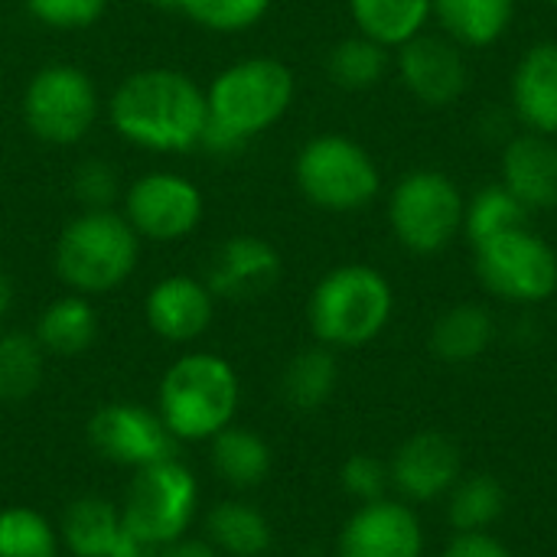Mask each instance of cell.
<instances>
[{
  "label": "cell",
  "mask_w": 557,
  "mask_h": 557,
  "mask_svg": "<svg viewBox=\"0 0 557 557\" xmlns=\"http://www.w3.org/2000/svg\"><path fill=\"white\" fill-rule=\"evenodd\" d=\"M108 121L121 140L153 153L196 150L209 121L206 91L180 69L131 72L108 101Z\"/></svg>",
  "instance_id": "6da1fadb"
},
{
  "label": "cell",
  "mask_w": 557,
  "mask_h": 557,
  "mask_svg": "<svg viewBox=\"0 0 557 557\" xmlns=\"http://www.w3.org/2000/svg\"><path fill=\"white\" fill-rule=\"evenodd\" d=\"M294 95L297 78L281 59L251 55L225 65L206 91L209 121L199 147L219 157L242 150L290 111Z\"/></svg>",
  "instance_id": "7a4b0ae2"
},
{
  "label": "cell",
  "mask_w": 557,
  "mask_h": 557,
  "mask_svg": "<svg viewBox=\"0 0 557 557\" xmlns=\"http://www.w3.org/2000/svg\"><path fill=\"white\" fill-rule=\"evenodd\" d=\"M242 382L228 359L215 352H186L170 362L157 388V414L176 444H209L235 424Z\"/></svg>",
  "instance_id": "3957f363"
},
{
  "label": "cell",
  "mask_w": 557,
  "mask_h": 557,
  "mask_svg": "<svg viewBox=\"0 0 557 557\" xmlns=\"http://www.w3.org/2000/svg\"><path fill=\"white\" fill-rule=\"evenodd\" d=\"M55 274L82 297L117 290L137 268L140 235L131 228L124 212L82 209L55 238Z\"/></svg>",
  "instance_id": "277c9868"
},
{
  "label": "cell",
  "mask_w": 557,
  "mask_h": 557,
  "mask_svg": "<svg viewBox=\"0 0 557 557\" xmlns=\"http://www.w3.org/2000/svg\"><path fill=\"white\" fill-rule=\"evenodd\" d=\"M395 310L392 284L369 264H339L310 294L307 320L320 346L359 349L382 336Z\"/></svg>",
  "instance_id": "5b68a950"
},
{
  "label": "cell",
  "mask_w": 557,
  "mask_h": 557,
  "mask_svg": "<svg viewBox=\"0 0 557 557\" xmlns=\"http://www.w3.org/2000/svg\"><path fill=\"white\" fill-rule=\"evenodd\" d=\"M294 180L304 199L323 212H359L382 189V173L372 153L343 134L307 140L294 160Z\"/></svg>",
  "instance_id": "8992f818"
},
{
  "label": "cell",
  "mask_w": 557,
  "mask_h": 557,
  "mask_svg": "<svg viewBox=\"0 0 557 557\" xmlns=\"http://www.w3.org/2000/svg\"><path fill=\"white\" fill-rule=\"evenodd\" d=\"M463 193L441 170L405 173L388 196V225L411 255L444 251L463 228Z\"/></svg>",
  "instance_id": "52a82bcc"
},
{
  "label": "cell",
  "mask_w": 557,
  "mask_h": 557,
  "mask_svg": "<svg viewBox=\"0 0 557 557\" xmlns=\"http://www.w3.org/2000/svg\"><path fill=\"white\" fill-rule=\"evenodd\" d=\"M98 88L91 75L69 62H52L33 72L23 88V124L52 147H72L88 137L98 121Z\"/></svg>",
  "instance_id": "ba28073f"
},
{
  "label": "cell",
  "mask_w": 557,
  "mask_h": 557,
  "mask_svg": "<svg viewBox=\"0 0 557 557\" xmlns=\"http://www.w3.org/2000/svg\"><path fill=\"white\" fill-rule=\"evenodd\" d=\"M196 509H199V480L186 463L173 457L134 470V480L121 503V519L137 539H144L153 548H163L189 535Z\"/></svg>",
  "instance_id": "9c48e42d"
},
{
  "label": "cell",
  "mask_w": 557,
  "mask_h": 557,
  "mask_svg": "<svg viewBox=\"0 0 557 557\" xmlns=\"http://www.w3.org/2000/svg\"><path fill=\"white\" fill-rule=\"evenodd\" d=\"M476 251L480 284L509 304H542L557 290V251L529 225L503 232Z\"/></svg>",
  "instance_id": "30bf717a"
},
{
  "label": "cell",
  "mask_w": 557,
  "mask_h": 557,
  "mask_svg": "<svg viewBox=\"0 0 557 557\" xmlns=\"http://www.w3.org/2000/svg\"><path fill=\"white\" fill-rule=\"evenodd\" d=\"M206 212L202 189L173 170H150L137 176L124 193V219L131 228L157 245L189 238Z\"/></svg>",
  "instance_id": "8fae6325"
},
{
  "label": "cell",
  "mask_w": 557,
  "mask_h": 557,
  "mask_svg": "<svg viewBox=\"0 0 557 557\" xmlns=\"http://www.w3.org/2000/svg\"><path fill=\"white\" fill-rule=\"evenodd\" d=\"M88 447L124 470H144L176 457V437L166 431L157 408L137 401H108L101 405L85 428Z\"/></svg>",
  "instance_id": "7c38bea8"
},
{
  "label": "cell",
  "mask_w": 557,
  "mask_h": 557,
  "mask_svg": "<svg viewBox=\"0 0 557 557\" xmlns=\"http://www.w3.org/2000/svg\"><path fill=\"white\" fill-rule=\"evenodd\" d=\"M336 557H424V529L408 503L375 499L359 506L336 542Z\"/></svg>",
  "instance_id": "4fadbf2b"
},
{
  "label": "cell",
  "mask_w": 557,
  "mask_h": 557,
  "mask_svg": "<svg viewBox=\"0 0 557 557\" xmlns=\"http://www.w3.org/2000/svg\"><path fill=\"white\" fill-rule=\"evenodd\" d=\"M281 274V251L268 238L232 235L212 251L202 281L215 300H258L277 287Z\"/></svg>",
  "instance_id": "5bb4252c"
},
{
  "label": "cell",
  "mask_w": 557,
  "mask_h": 557,
  "mask_svg": "<svg viewBox=\"0 0 557 557\" xmlns=\"http://www.w3.org/2000/svg\"><path fill=\"white\" fill-rule=\"evenodd\" d=\"M398 75L405 88L431 108H447L454 104L467 85H470V69L460 52V46L450 36H428L418 33L405 46H398Z\"/></svg>",
  "instance_id": "9a60e30c"
},
{
  "label": "cell",
  "mask_w": 557,
  "mask_h": 557,
  "mask_svg": "<svg viewBox=\"0 0 557 557\" xmlns=\"http://www.w3.org/2000/svg\"><path fill=\"white\" fill-rule=\"evenodd\" d=\"M388 476L405 503H434L463 476L460 447L441 431H421L395 450Z\"/></svg>",
  "instance_id": "2e32d148"
},
{
  "label": "cell",
  "mask_w": 557,
  "mask_h": 557,
  "mask_svg": "<svg viewBox=\"0 0 557 557\" xmlns=\"http://www.w3.org/2000/svg\"><path fill=\"white\" fill-rule=\"evenodd\" d=\"M144 320L166 343H196L215 320V297L202 277L170 274L147 290Z\"/></svg>",
  "instance_id": "e0dca14e"
},
{
  "label": "cell",
  "mask_w": 557,
  "mask_h": 557,
  "mask_svg": "<svg viewBox=\"0 0 557 557\" xmlns=\"http://www.w3.org/2000/svg\"><path fill=\"white\" fill-rule=\"evenodd\" d=\"M503 186L529 209H557V144L555 137L525 131L503 150Z\"/></svg>",
  "instance_id": "ac0fdd59"
},
{
  "label": "cell",
  "mask_w": 557,
  "mask_h": 557,
  "mask_svg": "<svg viewBox=\"0 0 557 557\" xmlns=\"http://www.w3.org/2000/svg\"><path fill=\"white\" fill-rule=\"evenodd\" d=\"M512 108L525 131L557 137V42H535L512 72Z\"/></svg>",
  "instance_id": "d6986e66"
},
{
  "label": "cell",
  "mask_w": 557,
  "mask_h": 557,
  "mask_svg": "<svg viewBox=\"0 0 557 557\" xmlns=\"http://www.w3.org/2000/svg\"><path fill=\"white\" fill-rule=\"evenodd\" d=\"M206 542L219 557H264L274 545L268 516L245 499H222L206 512Z\"/></svg>",
  "instance_id": "ffe728a7"
},
{
  "label": "cell",
  "mask_w": 557,
  "mask_h": 557,
  "mask_svg": "<svg viewBox=\"0 0 557 557\" xmlns=\"http://www.w3.org/2000/svg\"><path fill=\"white\" fill-rule=\"evenodd\" d=\"M124 532L121 506L101 496H78L65 506L59 539L72 557H111Z\"/></svg>",
  "instance_id": "44dd1931"
},
{
  "label": "cell",
  "mask_w": 557,
  "mask_h": 557,
  "mask_svg": "<svg viewBox=\"0 0 557 557\" xmlns=\"http://www.w3.org/2000/svg\"><path fill=\"white\" fill-rule=\"evenodd\" d=\"M209 450H212L215 476L238 493L261 486L271 473V463H274L268 441L258 431L242 428V424H228L225 431H219L209 441Z\"/></svg>",
  "instance_id": "7402d4cb"
},
{
  "label": "cell",
  "mask_w": 557,
  "mask_h": 557,
  "mask_svg": "<svg viewBox=\"0 0 557 557\" xmlns=\"http://www.w3.org/2000/svg\"><path fill=\"white\" fill-rule=\"evenodd\" d=\"M33 336L39 339L46 356H59V359L82 356L98 339V313L88 304V297L65 294L39 313Z\"/></svg>",
  "instance_id": "603a6c76"
},
{
  "label": "cell",
  "mask_w": 557,
  "mask_h": 557,
  "mask_svg": "<svg viewBox=\"0 0 557 557\" xmlns=\"http://www.w3.org/2000/svg\"><path fill=\"white\" fill-rule=\"evenodd\" d=\"M437 23L457 46L486 49L506 36L516 0H431Z\"/></svg>",
  "instance_id": "cb8c5ba5"
},
{
  "label": "cell",
  "mask_w": 557,
  "mask_h": 557,
  "mask_svg": "<svg viewBox=\"0 0 557 557\" xmlns=\"http://www.w3.org/2000/svg\"><path fill=\"white\" fill-rule=\"evenodd\" d=\"M493 343V317L480 304H457L431 326V349L441 362L463 366L480 359Z\"/></svg>",
  "instance_id": "d4e9b609"
},
{
  "label": "cell",
  "mask_w": 557,
  "mask_h": 557,
  "mask_svg": "<svg viewBox=\"0 0 557 557\" xmlns=\"http://www.w3.org/2000/svg\"><path fill=\"white\" fill-rule=\"evenodd\" d=\"M349 13L362 36L382 42L385 49H398L424 33L434 7L431 0H349Z\"/></svg>",
  "instance_id": "484cf974"
},
{
  "label": "cell",
  "mask_w": 557,
  "mask_h": 557,
  "mask_svg": "<svg viewBox=\"0 0 557 557\" xmlns=\"http://www.w3.org/2000/svg\"><path fill=\"white\" fill-rule=\"evenodd\" d=\"M339 382V366L330 346L300 349L281 375V395L294 411H320Z\"/></svg>",
  "instance_id": "4316f807"
},
{
  "label": "cell",
  "mask_w": 557,
  "mask_h": 557,
  "mask_svg": "<svg viewBox=\"0 0 557 557\" xmlns=\"http://www.w3.org/2000/svg\"><path fill=\"white\" fill-rule=\"evenodd\" d=\"M506 512V486L493 473L460 476L447 493V522L454 532H490Z\"/></svg>",
  "instance_id": "83f0119b"
},
{
  "label": "cell",
  "mask_w": 557,
  "mask_h": 557,
  "mask_svg": "<svg viewBox=\"0 0 557 557\" xmlns=\"http://www.w3.org/2000/svg\"><path fill=\"white\" fill-rule=\"evenodd\" d=\"M46 372V352L33 333H0V405H20L36 395Z\"/></svg>",
  "instance_id": "f1b7e54d"
},
{
  "label": "cell",
  "mask_w": 557,
  "mask_h": 557,
  "mask_svg": "<svg viewBox=\"0 0 557 557\" xmlns=\"http://www.w3.org/2000/svg\"><path fill=\"white\" fill-rule=\"evenodd\" d=\"M388 65H392L388 49L382 42L362 36V33L336 42L330 49V59H326L330 78L346 91H366V88L379 85L385 78Z\"/></svg>",
  "instance_id": "f546056e"
},
{
  "label": "cell",
  "mask_w": 557,
  "mask_h": 557,
  "mask_svg": "<svg viewBox=\"0 0 557 557\" xmlns=\"http://www.w3.org/2000/svg\"><path fill=\"white\" fill-rule=\"evenodd\" d=\"M529 209L499 183V186H486L480 189L470 202H467V212H463V232L470 238V245H483L503 232H512V228H522L529 225Z\"/></svg>",
  "instance_id": "4dcf8cb0"
},
{
  "label": "cell",
  "mask_w": 557,
  "mask_h": 557,
  "mask_svg": "<svg viewBox=\"0 0 557 557\" xmlns=\"http://www.w3.org/2000/svg\"><path fill=\"white\" fill-rule=\"evenodd\" d=\"M59 529L39 509H0V557H59Z\"/></svg>",
  "instance_id": "1f68e13d"
},
{
  "label": "cell",
  "mask_w": 557,
  "mask_h": 557,
  "mask_svg": "<svg viewBox=\"0 0 557 557\" xmlns=\"http://www.w3.org/2000/svg\"><path fill=\"white\" fill-rule=\"evenodd\" d=\"M274 0H183L180 10L209 33H245L258 26Z\"/></svg>",
  "instance_id": "d6a6232c"
},
{
  "label": "cell",
  "mask_w": 557,
  "mask_h": 557,
  "mask_svg": "<svg viewBox=\"0 0 557 557\" xmlns=\"http://www.w3.org/2000/svg\"><path fill=\"white\" fill-rule=\"evenodd\" d=\"M23 3L36 23H42L46 29H59V33L88 29L108 10V0H23Z\"/></svg>",
  "instance_id": "836d02e7"
},
{
  "label": "cell",
  "mask_w": 557,
  "mask_h": 557,
  "mask_svg": "<svg viewBox=\"0 0 557 557\" xmlns=\"http://www.w3.org/2000/svg\"><path fill=\"white\" fill-rule=\"evenodd\" d=\"M339 483H343V493L349 499H356L359 506L366 503H375L385 496V490L392 486V476H388V467L372 457V454H352L343 470H339Z\"/></svg>",
  "instance_id": "e575fe53"
},
{
  "label": "cell",
  "mask_w": 557,
  "mask_h": 557,
  "mask_svg": "<svg viewBox=\"0 0 557 557\" xmlns=\"http://www.w3.org/2000/svg\"><path fill=\"white\" fill-rule=\"evenodd\" d=\"M72 196L85 209H111L117 196V173L104 160H85L72 173Z\"/></svg>",
  "instance_id": "d590c367"
},
{
  "label": "cell",
  "mask_w": 557,
  "mask_h": 557,
  "mask_svg": "<svg viewBox=\"0 0 557 557\" xmlns=\"http://www.w3.org/2000/svg\"><path fill=\"white\" fill-rule=\"evenodd\" d=\"M444 557H516L499 539H493L490 532H457L447 548Z\"/></svg>",
  "instance_id": "8d00e7d4"
},
{
  "label": "cell",
  "mask_w": 557,
  "mask_h": 557,
  "mask_svg": "<svg viewBox=\"0 0 557 557\" xmlns=\"http://www.w3.org/2000/svg\"><path fill=\"white\" fill-rule=\"evenodd\" d=\"M157 557H219V552L206 542V539H193V535H183L163 548H157Z\"/></svg>",
  "instance_id": "74e56055"
},
{
  "label": "cell",
  "mask_w": 557,
  "mask_h": 557,
  "mask_svg": "<svg viewBox=\"0 0 557 557\" xmlns=\"http://www.w3.org/2000/svg\"><path fill=\"white\" fill-rule=\"evenodd\" d=\"M10 307H13V281H10V274L0 268V320L10 313Z\"/></svg>",
  "instance_id": "f35d334b"
},
{
  "label": "cell",
  "mask_w": 557,
  "mask_h": 557,
  "mask_svg": "<svg viewBox=\"0 0 557 557\" xmlns=\"http://www.w3.org/2000/svg\"><path fill=\"white\" fill-rule=\"evenodd\" d=\"M153 7H160V10H180V3L183 0H150Z\"/></svg>",
  "instance_id": "ab89813d"
},
{
  "label": "cell",
  "mask_w": 557,
  "mask_h": 557,
  "mask_svg": "<svg viewBox=\"0 0 557 557\" xmlns=\"http://www.w3.org/2000/svg\"><path fill=\"white\" fill-rule=\"evenodd\" d=\"M555 3H557V0H555Z\"/></svg>",
  "instance_id": "60d3db41"
}]
</instances>
